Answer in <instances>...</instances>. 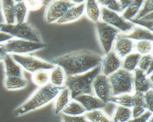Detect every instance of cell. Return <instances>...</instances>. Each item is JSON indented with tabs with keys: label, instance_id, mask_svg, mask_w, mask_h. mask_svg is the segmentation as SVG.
<instances>
[{
	"label": "cell",
	"instance_id": "cell-1",
	"mask_svg": "<svg viewBox=\"0 0 153 122\" xmlns=\"http://www.w3.org/2000/svg\"><path fill=\"white\" fill-rule=\"evenodd\" d=\"M102 58L98 54L87 50L71 52L56 58L51 63L62 68L66 76L81 74L96 67Z\"/></svg>",
	"mask_w": 153,
	"mask_h": 122
},
{
	"label": "cell",
	"instance_id": "cell-2",
	"mask_svg": "<svg viewBox=\"0 0 153 122\" xmlns=\"http://www.w3.org/2000/svg\"><path fill=\"white\" fill-rule=\"evenodd\" d=\"M64 87H57L51 83L41 86L15 110L14 115L19 117L45 107L55 99Z\"/></svg>",
	"mask_w": 153,
	"mask_h": 122
},
{
	"label": "cell",
	"instance_id": "cell-3",
	"mask_svg": "<svg viewBox=\"0 0 153 122\" xmlns=\"http://www.w3.org/2000/svg\"><path fill=\"white\" fill-rule=\"evenodd\" d=\"M101 73L100 65L86 73L66 76L64 83L65 87L68 88L70 92L71 98L73 99L75 97L82 94L94 95L92 84L95 78Z\"/></svg>",
	"mask_w": 153,
	"mask_h": 122
},
{
	"label": "cell",
	"instance_id": "cell-4",
	"mask_svg": "<svg viewBox=\"0 0 153 122\" xmlns=\"http://www.w3.org/2000/svg\"><path fill=\"white\" fill-rule=\"evenodd\" d=\"M0 32L7 34L19 40L43 43L38 30L32 24L27 22L14 24H0Z\"/></svg>",
	"mask_w": 153,
	"mask_h": 122
},
{
	"label": "cell",
	"instance_id": "cell-5",
	"mask_svg": "<svg viewBox=\"0 0 153 122\" xmlns=\"http://www.w3.org/2000/svg\"><path fill=\"white\" fill-rule=\"evenodd\" d=\"M112 96L130 94L133 91L134 75L131 72L120 69L108 76Z\"/></svg>",
	"mask_w": 153,
	"mask_h": 122
},
{
	"label": "cell",
	"instance_id": "cell-6",
	"mask_svg": "<svg viewBox=\"0 0 153 122\" xmlns=\"http://www.w3.org/2000/svg\"><path fill=\"white\" fill-rule=\"evenodd\" d=\"M3 45L7 54L24 55L30 52L43 49L47 47L44 43H36L19 39H11Z\"/></svg>",
	"mask_w": 153,
	"mask_h": 122
},
{
	"label": "cell",
	"instance_id": "cell-7",
	"mask_svg": "<svg viewBox=\"0 0 153 122\" xmlns=\"http://www.w3.org/2000/svg\"><path fill=\"white\" fill-rule=\"evenodd\" d=\"M15 61L25 70L33 74L40 70H52L55 65L35 56L25 55H11Z\"/></svg>",
	"mask_w": 153,
	"mask_h": 122
},
{
	"label": "cell",
	"instance_id": "cell-8",
	"mask_svg": "<svg viewBox=\"0 0 153 122\" xmlns=\"http://www.w3.org/2000/svg\"><path fill=\"white\" fill-rule=\"evenodd\" d=\"M95 26L99 42L105 54H107L111 51L114 41L120 31L102 21L96 23Z\"/></svg>",
	"mask_w": 153,
	"mask_h": 122
},
{
	"label": "cell",
	"instance_id": "cell-9",
	"mask_svg": "<svg viewBox=\"0 0 153 122\" xmlns=\"http://www.w3.org/2000/svg\"><path fill=\"white\" fill-rule=\"evenodd\" d=\"M76 5L72 1H53L47 6L45 18L48 24L56 23L71 8Z\"/></svg>",
	"mask_w": 153,
	"mask_h": 122
},
{
	"label": "cell",
	"instance_id": "cell-10",
	"mask_svg": "<svg viewBox=\"0 0 153 122\" xmlns=\"http://www.w3.org/2000/svg\"><path fill=\"white\" fill-rule=\"evenodd\" d=\"M101 16L102 22L123 32H131L135 26V24L125 20L118 13L109 10L103 7L101 8Z\"/></svg>",
	"mask_w": 153,
	"mask_h": 122
},
{
	"label": "cell",
	"instance_id": "cell-11",
	"mask_svg": "<svg viewBox=\"0 0 153 122\" xmlns=\"http://www.w3.org/2000/svg\"><path fill=\"white\" fill-rule=\"evenodd\" d=\"M94 94L105 104L109 102L112 97L111 89L108 77L100 73L94 80L92 84Z\"/></svg>",
	"mask_w": 153,
	"mask_h": 122
},
{
	"label": "cell",
	"instance_id": "cell-12",
	"mask_svg": "<svg viewBox=\"0 0 153 122\" xmlns=\"http://www.w3.org/2000/svg\"><path fill=\"white\" fill-rule=\"evenodd\" d=\"M100 65L101 73L108 77L120 69L121 66V61L114 51H111L105 54V56L102 58Z\"/></svg>",
	"mask_w": 153,
	"mask_h": 122
},
{
	"label": "cell",
	"instance_id": "cell-13",
	"mask_svg": "<svg viewBox=\"0 0 153 122\" xmlns=\"http://www.w3.org/2000/svg\"><path fill=\"white\" fill-rule=\"evenodd\" d=\"M73 100L80 103L86 111L90 112L104 107L106 104L94 95L82 94L75 97Z\"/></svg>",
	"mask_w": 153,
	"mask_h": 122
},
{
	"label": "cell",
	"instance_id": "cell-14",
	"mask_svg": "<svg viewBox=\"0 0 153 122\" xmlns=\"http://www.w3.org/2000/svg\"><path fill=\"white\" fill-rule=\"evenodd\" d=\"M135 75L133 78V87L135 92L145 93L153 88V82L147 78L144 72L139 68L134 70Z\"/></svg>",
	"mask_w": 153,
	"mask_h": 122
},
{
	"label": "cell",
	"instance_id": "cell-15",
	"mask_svg": "<svg viewBox=\"0 0 153 122\" xmlns=\"http://www.w3.org/2000/svg\"><path fill=\"white\" fill-rule=\"evenodd\" d=\"M114 45V52L120 59L123 58L130 54L133 48V42L132 40L121 36L117 35Z\"/></svg>",
	"mask_w": 153,
	"mask_h": 122
},
{
	"label": "cell",
	"instance_id": "cell-16",
	"mask_svg": "<svg viewBox=\"0 0 153 122\" xmlns=\"http://www.w3.org/2000/svg\"><path fill=\"white\" fill-rule=\"evenodd\" d=\"M85 2L78 5H75L71 8L62 18L59 19L56 24H68L79 19L84 13Z\"/></svg>",
	"mask_w": 153,
	"mask_h": 122
},
{
	"label": "cell",
	"instance_id": "cell-17",
	"mask_svg": "<svg viewBox=\"0 0 153 122\" xmlns=\"http://www.w3.org/2000/svg\"><path fill=\"white\" fill-rule=\"evenodd\" d=\"M2 62L4 63L5 77L23 76L20 65L13 59L10 54H7Z\"/></svg>",
	"mask_w": 153,
	"mask_h": 122
},
{
	"label": "cell",
	"instance_id": "cell-18",
	"mask_svg": "<svg viewBox=\"0 0 153 122\" xmlns=\"http://www.w3.org/2000/svg\"><path fill=\"white\" fill-rule=\"evenodd\" d=\"M123 37L128 38L130 40H149L153 41V32L146 28L140 27H135L128 34H120Z\"/></svg>",
	"mask_w": 153,
	"mask_h": 122
},
{
	"label": "cell",
	"instance_id": "cell-19",
	"mask_svg": "<svg viewBox=\"0 0 153 122\" xmlns=\"http://www.w3.org/2000/svg\"><path fill=\"white\" fill-rule=\"evenodd\" d=\"M70 97L69 90L64 87L55 98L54 104V114L55 115H58L62 112L69 102Z\"/></svg>",
	"mask_w": 153,
	"mask_h": 122
},
{
	"label": "cell",
	"instance_id": "cell-20",
	"mask_svg": "<svg viewBox=\"0 0 153 122\" xmlns=\"http://www.w3.org/2000/svg\"><path fill=\"white\" fill-rule=\"evenodd\" d=\"M14 1H1V8L5 24H16Z\"/></svg>",
	"mask_w": 153,
	"mask_h": 122
},
{
	"label": "cell",
	"instance_id": "cell-21",
	"mask_svg": "<svg viewBox=\"0 0 153 122\" xmlns=\"http://www.w3.org/2000/svg\"><path fill=\"white\" fill-rule=\"evenodd\" d=\"M4 85L8 90H17L26 88L28 82L23 76L5 77Z\"/></svg>",
	"mask_w": 153,
	"mask_h": 122
},
{
	"label": "cell",
	"instance_id": "cell-22",
	"mask_svg": "<svg viewBox=\"0 0 153 122\" xmlns=\"http://www.w3.org/2000/svg\"><path fill=\"white\" fill-rule=\"evenodd\" d=\"M16 24H22L26 22L28 13V9L25 1H14Z\"/></svg>",
	"mask_w": 153,
	"mask_h": 122
},
{
	"label": "cell",
	"instance_id": "cell-23",
	"mask_svg": "<svg viewBox=\"0 0 153 122\" xmlns=\"http://www.w3.org/2000/svg\"><path fill=\"white\" fill-rule=\"evenodd\" d=\"M143 2L144 1L141 0L132 1V2L123 12L122 17L127 21H129L133 19L140 10Z\"/></svg>",
	"mask_w": 153,
	"mask_h": 122
},
{
	"label": "cell",
	"instance_id": "cell-24",
	"mask_svg": "<svg viewBox=\"0 0 153 122\" xmlns=\"http://www.w3.org/2000/svg\"><path fill=\"white\" fill-rule=\"evenodd\" d=\"M65 73L59 66H55L50 73V82L51 84L57 87H62L65 81Z\"/></svg>",
	"mask_w": 153,
	"mask_h": 122
},
{
	"label": "cell",
	"instance_id": "cell-25",
	"mask_svg": "<svg viewBox=\"0 0 153 122\" xmlns=\"http://www.w3.org/2000/svg\"><path fill=\"white\" fill-rule=\"evenodd\" d=\"M85 9L89 19L95 23L99 21L101 12L97 2L95 1H87L85 5Z\"/></svg>",
	"mask_w": 153,
	"mask_h": 122
},
{
	"label": "cell",
	"instance_id": "cell-26",
	"mask_svg": "<svg viewBox=\"0 0 153 122\" xmlns=\"http://www.w3.org/2000/svg\"><path fill=\"white\" fill-rule=\"evenodd\" d=\"M131 118V109L118 106L115 109L112 122H128Z\"/></svg>",
	"mask_w": 153,
	"mask_h": 122
},
{
	"label": "cell",
	"instance_id": "cell-27",
	"mask_svg": "<svg viewBox=\"0 0 153 122\" xmlns=\"http://www.w3.org/2000/svg\"><path fill=\"white\" fill-rule=\"evenodd\" d=\"M86 112L83 106L76 101H69L62 113L68 115L76 116L83 115Z\"/></svg>",
	"mask_w": 153,
	"mask_h": 122
},
{
	"label": "cell",
	"instance_id": "cell-28",
	"mask_svg": "<svg viewBox=\"0 0 153 122\" xmlns=\"http://www.w3.org/2000/svg\"><path fill=\"white\" fill-rule=\"evenodd\" d=\"M141 57L137 53L130 54L126 56L123 63V69L130 72L134 71Z\"/></svg>",
	"mask_w": 153,
	"mask_h": 122
},
{
	"label": "cell",
	"instance_id": "cell-29",
	"mask_svg": "<svg viewBox=\"0 0 153 122\" xmlns=\"http://www.w3.org/2000/svg\"><path fill=\"white\" fill-rule=\"evenodd\" d=\"M110 102L118 104L121 107L131 108L133 106V97L130 94L112 96L109 100Z\"/></svg>",
	"mask_w": 153,
	"mask_h": 122
},
{
	"label": "cell",
	"instance_id": "cell-30",
	"mask_svg": "<svg viewBox=\"0 0 153 122\" xmlns=\"http://www.w3.org/2000/svg\"><path fill=\"white\" fill-rule=\"evenodd\" d=\"M32 81L35 84L40 87L44 86L50 83V73L47 70L37 71L33 74Z\"/></svg>",
	"mask_w": 153,
	"mask_h": 122
},
{
	"label": "cell",
	"instance_id": "cell-31",
	"mask_svg": "<svg viewBox=\"0 0 153 122\" xmlns=\"http://www.w3.org/2000/svg\"><path fill=\"white\" fill-rule=\"evenodd\" d=\"M85 117L89 122H112L100 110L88 112Z\"/></svg>",
	"mask_w": 153,
	"mask_h": 122
},
{
	"label": "cell",
	"instance_id": "cell-32",
	"mask_svg": "<svg viewBox=\"0 0 153 122\" xmlns=\"http://www.w3.org/2000/svg\"><path fill=\"white\" fill-rule=\"evenodd\" d=\"M153 12L138 19H131L129 22L145 27L146 29L153 32Z\"/></svg>",
	"mask_w": 153,
	"mask_h": 122
},
{
	"label": "cell",
	"instance_id": "cell-33",
	"mask_svg": "<svg viewBox=\"0 0 153 122\" xmlns=\"http://www.w3.org/2000/svg\"><path fill=\"white\" fill-rule=\"evenodd\" d=\"M136 49L140 55L150 54L153 50V41L149 40L138 41L136 43Z\"/></svg>",
	"mask_w": 153,
	"mask_h": 122
},
{
	"label": "cell",
	"instance_id": "cell-34",
	"mask_svg": "<svg viewBox=\"0 0 153 122\" xmlns=\"http://www.w3.org/2000/svg\"><path fill=\"white\" fill-rule=\"evenodd\" d=\"M144 5L142 9L139 10L137 15L133 18V19H138L148 14L153 12V1H144Z\"/></svg>",
	"mask_w": 153,
	"mask_h": 122
},
{
	"label": "cell",
	"instance_id": "cell-35",
	"mask_svg": "<svg viewBox=\"0 0 153 122\" xmlns=\"http://www.w3.org/2000/svg\"><path fill=\"white\" fill-rule=\"evenodd\" d=\"M151 65H153V56L152 54L143 55L139 60V68L145 73Z\"/></svg>",
	"mask_w": 153,
	"mask_h": 122
},
{
	"label": "cell",
	"instance_id": "cell-36",
	"mask_svg": "<svg viewBox=\"0 0 153 122\" xmlns=\"http://www.w3.org/2000/svg\"><path fill=\"white\" fill-rule=\"evenodd\" d=\"M97 2L109 10L117 13H121L119 1H98Z\"/></svg>",
	"mask_w": 153,
	"mask_h": 122
},
{
	"label": "cell",
	"instance_id": "cell-37",
	"mask_svg": "<svg viewBox=\"0 0 153 122\" xmlns=\"http://www.w3.org/2000/svg\"><path fill=\"white\" fill-rule=\"evenodd\" d=\"M132 97L133 101V107H144L146 109L144 100V93L140 92H135V94L132 95Z\"/></svg>",
	"mask_w": 153,
	"mask_h": 122
},
{
	"label": "cell",
	"instance_id": "cell-38",
	"mask_svg": "<svg viewBox=\"0 0 153 122\" xmlns=\"http://www.w3.org/2000/svg\"><path fill=\"white\" fill-rule=\"evenodd\" d=\"M144 100L147 110L153 112V89L149 90L144 93Z\"/></svg>",
	"mask_w": 153,
	"mask_h": 122
},
{
	"label": "cell",
	"instance_id": "cell-39",
	"mask_svg": "<svg viewBox=\"0 0 153 122\" xmlns=\"http://www.w3.org/2000/svg\"><path fill=\"white\" fill-rule=\"evenodd\" d=\"M62 122H89L84 116H73L68 115L65 114H62Z\"/></svg>",
	"mask_w": 153,
	"mask_h": 122
},
{
	"label": "cell",
	"instance_id": "cell-40",
	"mask_svg": "<svg viewBox=\"0 0 153 122\" xmlns=\"http://www.w3.org/2000/svg\"><path fill=\"white\" fill-rule=\"evenodd\" d=\"M28 10L36 11L40 9L45 3L42 1H25Z\"/></svg>",
	"mask_w": 153,
	"mask_h": 122
},
{
	"label": "cell",
	"instance_id": "cell-41",
	"mask_svg": "<svg viewBox=\"0 0 153 122\" xmlns=\"http://www.w3.org/2000/svg\"><path fill=\"white\" fill-rule=\"evenodd\" d=\"M152 115L153 112L147 110L141 115L135 118H131L128 122H147L152 117Z\"/></svg>",
	"mask_w": 153,
	"mask_h": 122
},
{
	"label": "cell",
	"instance_id": "cell-42",
	"mask_svg": "<svg viewBox=\"0 0 153 122\" xmlns=\"http://www.w3.org/2000/svg\"><path fill=\"white\" fill-rule=\"evenodd\" d=\"M131 108H132L131 109L132 118H135L141 115L147 110L144 107H133Z\"/></svg>",
	"mask_w": 153,
	"mask_h": 122
},
{
	"label": "cell",
	"instance_id": "cell-43",
	"mask_svg": "<svg viewBox=\"0 0 153 122\" xmlns=\"http://www.w3.org/2000/svg\"><path fill=\"white\" fill-rule=\"evenodd\" d=\"M12 39H13V37L9 35L4 33L0 32V43L6 42Z\"/></svg>",
	"mask_w": 153,
	"mask_h": 122
},
{
	"label": "cell",
	"instance_id": "cell-44",
	"mask_svg": "<svg viewBox=\"0 0 153 122\" xmlns=\"http://www.w3.org/2000/svg\"><path fill=\"white\" fill-rule=\"evenodd\" d=\"M132 2V1H119L121 13L123 12Z\"/></svg>",
	"mask_w": 153,
	"mask_h": 122
},
{
	"label": "cell",
	"instance_id": "cell-45",
	"mask_svg": "<svg viewBox=\"0 0 153 122\" xmlns=\"http://www.w3.org/2000/svg\"><path fill=\"white\" fill-rule=\"evenodd\" d=\"M7 54L3 43H0V62L3 61Z\"/></svg>",
	"mask_w": 153,
	"mask_h": 122
},
{
	"label": "cell",
	"instance_id": "cell-46",
	"mask_svg": "<svg viewBox=\"0 0 153 122\" xmlns=\"http://www.w3.org/2000/svg\"><path fill=\"white\" fill-rule=\"evenodd\" d=\"M147 122H153V118L152 117L149 119V120Z\"/></svg>",
	"mask_w": 153,
	"mask_h": 122
}]
</instances>
